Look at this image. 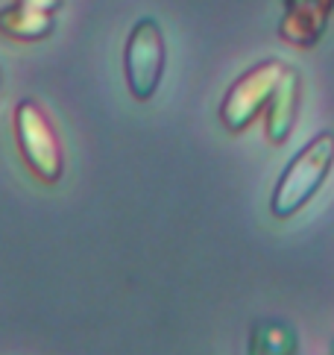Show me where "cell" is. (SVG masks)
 Returning a JSON list of instances; mask_svg holds the SVG:
<instances>
[{
    "instance_id": "1",
    "label": "cell",
    "mask_w": 334,
    "mask_h": 355,
    "mask_svg": "<svg viewBox=\"0 0 334 355\" xmlns=\"http://www.w3.org/2000/svg\"><path fill=\"white\" fill-rule=\"evenodd\" d=\"M334 168V132H319L302 144L293 159L279 173V182L270 194V214L276 220H288L311 202L326 185Z\"/></svg>"
},
{
    "instance_id": "2",
    "label": "cell",
    "mask_w": 334,
    "mask_h": 355,
    "mask_svg": "<svg viewBox=\"0 0 334 355\" xmlns=\"http://www.w3.org/2000/svg\"><path fill=\"white\" fill-rule=\"evenodd\" d=\"M12 130H15V141L27 171L42 185H56L65 173V150L47 112L30 97L18 100L12 112Z\"/></svg>"
},
{
    "instance_id": "3",
    "label": "cell",
    "mask_w": 334,
    "mask_h": 355,
    "mask_svg": "<svg viewBox=\"0 0 334 355\" xmlns=\"http://www.w3.org/2000/svg\"><path fill=\"white\" fill-rule=\"evenodd\" d=\"M167 68V44L156 18H138L123 44V80L138 103L156 97Z\"/></svg>"
},
{
    "instance_id": "4",
    "label": "cell",
    "mask_w": 334,
    "mask_h": 355,
    "mask_svg": "<svg viewBox=\"0 0 334 355\" xmlns=\"http://www.w3.org/2000/svg\"><path fill=\"white\" fill-rule=\"evenodd\" d=\"M288 65L279 59H264L258 65H252L240 73V77L229 85V92L223 94L220 103V123L229 132H247L249 126L258 121L264 112L267 100L273 97L276 85L285 77Z\"/></svg>"
},
{
    "instance_id": "5",
    "label": "cell",
    "mask_w": 334,
    "mask_h": 355,
    "mask_svg": "<svg viewBox=\"0 0 334 355\" xmlns=\"http://www.w3.org/2000/svg\"><path fill=\"white\" fill-rule=\"evenodd\" d=\"M334 15V0H281L279 35L297 50H311L323 42Z\"/></svg>"
},
{
    "instance_id": "6",
    "label": "cell",
    "mask_w": 334,
    "mask_h": 355,
    "mask_svg": "<svg viewBox=\"0 0 334 355\" xmlns=\"http://www.w3.org/2000/svg\"><path fill=\"white\" fill-rule=\"evenodd\" d=\"M299 100H302V77L297 68H288L281 83L276 85L273 97L264 106V135L270 144H285L299 118Z\"/></svg>"
},
{
    "instance_id": "7",
    "label": "cell",
    "mask_w": 334,
    "mask_h": 355,
    "mask_svg": "<svg viewBox=\"0 0 334 355\" xmlns=\"http://www.w3.org/2000/svg\"><path fill=\"white\" fill-rule=\"evenodd\" d=\"M56 21L53 12L35 9L27 3H12L0 9V35L18 44H33V42H44L53 33Z\"/></svg>"
},
{
    "instance_id": "8",
    "label": "cell",
    "mask_w": 334,
    "mask_h": 355,
    "mask_svg": "<svg viewBox=\"0 0 334 355\" xmlns=\"http://www.w3.org/2000/svg\"><path fill=\"white\" fill-rule=\"evenodd\" d=\"M247 355H299L297 329L288 320H255L249 329Z\"/></svg>"
},
{
    "instance_id": "9",
    "label": "cell",
    "mask_w": 334,
    "mask_h": 355,
    "mask_svg": "<svg viewBox=\"0 0 334 355\" xmlns=\"http://www.w3.org/2000/svg\"><path fill=\"white\" fill-rule=\"evenodd\" d=\"M15 3H27V6L44 9V12H56L62 6V0H15Z\"/></svg>"
},
{
    "instance_id": "10",
    "label": "cell",
    "mask_w": 334,
    "mask_h": 355,
    "mask_svg": "<svg viewBox=\"0 0 334 355\" xmlns=\"http://www.w3.org/2000/svg\"><path fill=\"white\" fill-rule=\"evenodd\" d=\"M328 355H334V340H331V347H328Z\"/></svg>"
}]
</instances>
